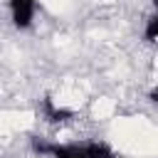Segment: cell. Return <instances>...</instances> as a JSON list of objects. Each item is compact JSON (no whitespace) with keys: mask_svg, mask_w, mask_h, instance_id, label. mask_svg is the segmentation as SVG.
Instances as JSON below:
<instances>
[{"mask_svg":"<svg viewBox=\"0 0 158 158\" xmlns=\"http://www.w3.org/2000/svg\"><path fill=\"white\" fill-rule=\"evenodd\" d=\"M151 101H153V104H158V86L151 91Z\"/></svg>","mask_w":158,"mask_h":158,"instance_id":"6","label":"cell"},{"mask_svg":"<svg viewBox=\"0 0 158 158\" xmlns=\"http://www.w3.org/2000/svg\"><path fill=\"white\" fill-rule=\"evenodd\" d=\"M42 106H44L47 118H49V121H54V123H57V121H67V118H72V111H69V109H57V106L52 104V99H49V96L44 99V104H42Z\"/></svg>","mask_w":158,"mask_h":158,"instance_id":"2","label":"cell"},{"mask_svg":"<svg viewBox=\"0 0 158 158\" xmlns=\"http://www.w3.org/2000/svg\"><path fill=\"white\" fill-rule=\"evenodd\" d=\"M84 158H116L104 143H89L84 146Z\"/></svg>","mask_w":158,"mask_h":158,"instance_id":"4","label":"cell"},{"mask_svg":"<svg viewBox=\"0 0 158 158\" xmlns=\"http://www.w3.org/2000/svg\"><path fill=\"white\" fill-rule=\"evenodd\" d=\"M54 158H84V146L79 148V146H52V151H49Z\"/></svg>","mask_w":158,"mask_h":158,"instance_id":"3","label":"cell"},{"mask_svg":"<svg viewBox=\"0 0 158 158\" xmlns=\"http://www.w3.org/2000/svg\"><path fill=\"white\" fill-rule=\"evenodd\" d=\"M146 40H148V42L158 40V15L148 20V25H146Z\"/></svg>","mask_w":158,"mask_h":158,"instance_id":"5","label":"cell"},{"mask_svg":"<svg viewBox=\"0 0 158 158\" xmlns=\"http://www.w3.org/2000/svg\"><path fill=\"white\" fill-rule=\"evenodd\" d=\"M10 10H12V22L25 30L30 27L35 15V0H10Z\"/></svg>","mask_w":158,"mask_h":158,"instance_id":"1","label":"cell"}]
</instances>
